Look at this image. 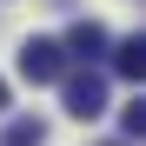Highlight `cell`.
<instances>
[{
  "label": "cell",
  "instance_id": "cell-8",
  "mask_svg": "<svg viewBox=\"0 0 146 146\" xmlns=\"http://www.w3.org/2000/svg\"><path fill=\"white\" fill-rule=\"evenodd\" d=\"M106 146H126V139H106Z\"/></svg>",
  "mask_w": 146,
  "mask_h": 146
},
{
  "label": "cell",
  "instance_id": "cell-5",
  "mask_svg": "<svg viewBox=\"0 0 146 146\" xmlns=\"http://www.w3.org/2000/svg\"><path fill=\"white\" fill-rule=\"evenodd\" d=\"M0 146H46V119H13L0 133Z\"/></svg>",
  "mask_w": 146,
  "mask_h": 146
},
{
  "label": "cell",
  "instance_id": "cell-3",
  "mask_svg": "<svg viewBox=\"0 0 146 146\" xmlns=\"http://www.w3.org/2000/svg\"><path fill=\"white\" fill-rule=\"evenodd\" d=\"M60 53H66V60H86V66H93V60L106 53V27H100V20H73V33L60 40Z\"/></svg>",
  "mask_w": 146,
  "mask_h": 146
},
{
  "label": "cell",
  "instance_id": "cell-6",
  "mask_svg": "<svg viewBox=\"0 0 146 146\" xmlns=\"http://www.w3.org/2000/svg\"><path fill=\"white\" fill-rule=\"evenodd\" d=\"M119 126H126V133H146V100H133L126 113H119Z\"/></svg>",
  "mask_w": 146,
  "mask_h": 146
},
{
  "label": "cell",
  "instance_id": "cell-2",
  "mask_svg": "<svg viewBox=\"0 0 146 146\" xmlns=\"http://www.w3.org/2000/svg\"><path fill=\"white\" fill-rule=\"evenodd\" d=\"M60 73H66L60 40H27V46H20V80H27V86H53Z\"/></svg>",
  "mask_w": 146,
  "mask_h": 146
},
{
  "label": "cell",
  "instance_id": "cell-7",
  "mask_svg": "<svg viewBox=\"0 0 146 146\" xmlns=\"http://www.w3.org/2000/svg\"><path fill=\"white\" fill-rule=\"evenodd\" d=\"M0 113H7V80H0Z\"/></svg>",
  "mask_w": 146,
  "mask_h": 146
},
{
  "label": "cell",
  "instance_id": "cell-1",
  "mask_svg": "<svg viewBox=\"0 0 146 146\" xmlns=\"http://www.w3.org/2000/svg\"><path fill=\"white\" fill-rule=\"evenodd\" d=\"M60 100H66V113L73 119H100L106 113V80H100V73H60Z\"/></svg>",
  "mask_w": 146,
  "mask_h": 146
},
{
  "label": "cell",
  "instance_id": "cell-4",
  "mask_svg": "<svg viewBox=\"0 0 146 146\" xmlns=\"http://www.w3.org/2000/svg\"><path fill=\"white\" fill-rule=\"evenodd\" d=\"M106 46H113V73H119V80H139V73H146V33L106 40Z\"/></svg>",
  "mask_w": 146,
  "mask_h": 146
}]
</instances>
